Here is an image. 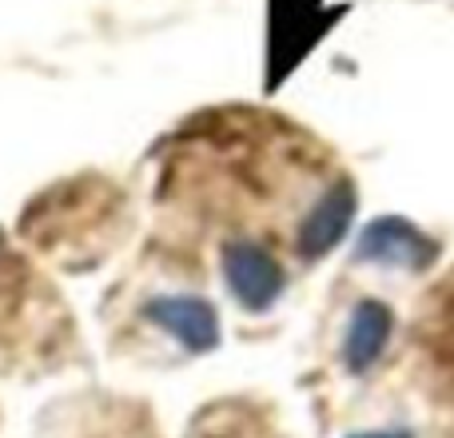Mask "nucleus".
<instances>
[{"instance_id": "f257e3e1", "label": "nucleus", "mask_w": 454, "mask_h": 438, "mask_svg": "<svg viewBox=\"0 0 454 438\" xmlns=\"http://www.w3.org/2000/svg\"><path fill=\"white\" fill-rule=\"evenodd\" d=\"M223 279L247 311H267L283 291V267L255 243H231L223 251Z\"/></svg>"}, {"instance_id": "f03ea898", "label": "nucleus", "mask_w": 454, "mask_h": 438, "mask_svg": "<svg viewBox=\"0 0 454 438\" xmlns=\"http://www.w3.org/2000/svg\"><path fill=\"white\" fill-rule=\"evenodd\" d=\"M148 319L160 323L172 339H180L188 351H212L220 343V319L207 299L196 295H160L148 303Z\"/></svg>"}, {"instance_id": "7ed1b4c3", "label": "nucleus", "mask_w": 454, "mask_h": 438, "mask_svg": "<svg viewBox=\"0 0 454 438\" xmlns=\"http://www.w3.org/2000/svg\"><path fill=\"white\" fill-rule=\"evenodd\" d=\"M351 215H355V192L347 188V184H339V188H331L327 196L311 207V215L299 227V247H303V255H323V251L335 247V243L343 239Z\"/></svg>"}, {"instance_id": "20e7f679", "label": "nucleus", "mask_w": 454, "mask_h": 438, "mask_svg": "<svg viewBox=\"0 0 454 438\" xmlns=\"http://www.w3.org/2000/svg\"><path fill=\"white\" fill-rule=\"evenodd\" d=\"M363 255L383 259V263H403V267H423L431 259V243L407 223V219H379L363 231Z\"/></svg>"}, {"instance_id": "39448f33", "label": "nucleus", "mask_w": 454, "mask_h": 438, "mask_svg": "<svg viewBox=\"0 0 454 438\" xmlns=\"http://www.w3.org/2000/svg\"><path fill=\"white\" fill-rule=\"evenodd\" d=\"M387 339H391V315L379 303H363L359 315L351 319V331H347V363L351 371H363L383 355Z\"/></svg>"}, {"instance_id": "423d86ee", "label": "nucleus", "mask_w": 454, "mask_h": 438, "mask_svg": "<svg viewBox=\"0 0 454 438\" xmlns=\"http://www.w3.org/2000/svg\"><path fill=\"white\" fill-rule=\"evenodd\" d=\"M363 438H407V434H363Z\"/></svg>"}]
</instances>
